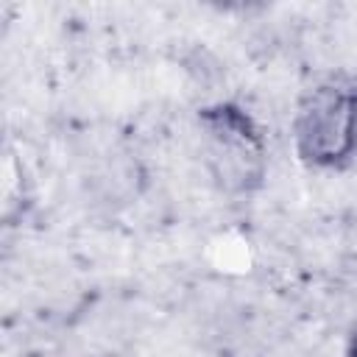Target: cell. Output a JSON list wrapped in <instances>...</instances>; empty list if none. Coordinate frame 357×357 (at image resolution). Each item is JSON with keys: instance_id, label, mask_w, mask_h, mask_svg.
Instances as JSON below:
<instances>
[{"instance_id": "1", "label": "cell", "mask_w": 357, "mask_h": 357, "mask_svg": "<svg viewBox=\"0 0 357 357\" xmlns=\"http://www.w3.org/2000/svg\"><path fill=\"white\" fill-rule=\"evenodd\" d=\"M290 131L304 167H349L357 156V73L332 67L315 75L296 100Z\"/></svg>"}, {"instance_id": "2", "label": "cell", "mask_w": 357, "mask_h": 357, "mask_svg": "<svg viewBox=\"0 0 357 357\" xmlns=\"http://www.w3.org/2000/svg\"><path fill=\"white\" fill-rule=\"evenodd\" d=\"M201 153L212 181L229 195H251L268 176V142L257 120L231 100L198 109Z\"/></svg>"}, {"instance_id": "3", "label": "cell", "mask_w": 357, "mask_h": 357, "mask_svg": "<svg viewBox=\"0 0 357 357\" xmlns=\"http://www.w3.org/2000/svg\"><path fill=\"white\" fill-rule=\"evenodd\" d=\"M346 357H357V329L351 332L349 337V346H346Z\"/></svg>"}]
</instances>
